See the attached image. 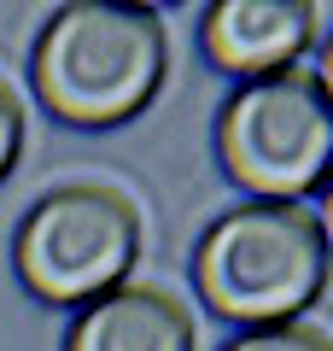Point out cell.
Listing matches in <instances>:
<instances>
[{
    "instance_id": "cell-1",
    "label": "cell",
    "mask_w": 333,
    "mask_h": 351,
    "mask_svg": "<svg viewBox=\"0 0 333 351\" xmlns=\"http://www.w3.org/2000/svg\"><path fill=\"white\" fill-rule=\"evenodd\" d=\"M36 94L71 129H117L140 117L164 88L170 36L147 6L71 0L36 41Z\"/></svg>"
},
{
    "instance_id": "cell-3",
    "label": "cell",
    "mask_w": 333,
    "mask_h": 351,
    "mask_svg": "<svg viewBox=\"0 0 333 351\" xmlns=\"http://www.w3.org/2000/svg\"><path fill=\"white\" fill-rule=\"evenodd\" d=\"M147 223L140 205L111 182H71L41 193L12 240L18 281L41 304H94L117 293L140 263Z\"/></svg>"
},
{
    "instance_id": "cell-8",
    "label": "cell",
    "mask_w": 333,
    "mask_h": 351,
    "mask_svg": "<svg viewBox=\"0 0 333 351\" xmlns=\"http://www.w3.org/2000/svg\"><path fill=\"white\" fill-rule=\"evenodd\" d=\"M18 152H24V106H18L12 88L0 82V176L18 164Z\"/></svg>"
},
{
    "instance_id": "cell-4",
    "label": "cell",
    "mask_w": 333,
    "mask_h": 351,
    "mask_svg": "<svg viewBox=\"0 0 333 351\" xmlns=\"http://www.w3.org/2000/svg\"><path fill=\"white\" fill-rule=\"evenodd\" d=\"M217 158L251 199L304 205L333 170V100L321 71H275L240 82L217 117Z\"/></svg>"
},
{
    "instance_id": "cell-5",
    "label": "cell",
    "mask_w": 333,
    "mask_h": 351,
    "mask_svg": "<svg viewBox=\"0 0 333 351\" xmlns=\"http://www.w3.org/2000/svg\"><path fill=\"white\" fill-rule=\"evenodd\" d=\"M321 29V6L310 0H217L199 18V47L234 82L293 71Z\"/></svg>"
},
{
    "instance_id": "cell-6",
    "label": "cell",
    "mask_w": 333,
    "mask_h": 351,
    "mask_svg": "<svg viewBox=\"0 0 333 351\" xmlns=\"http://www.w3.org/2000/svg\"><path fill=\"white\" fill-rule=\"evenodd\" d=\"M64 351H199V322L175 293L123 281L76 311Z\"/></svg>"
},
{
    "instance_id": "cell-7",
    "label": "cell",
    "mask_w": 333,
    "mask_h": 351,
    "mask_svg": "<svg viewBox=\"0 0 333 351\" xmlns=\"http://www.w3.org/2000/svg\"><path fill=\"white\" fill-rule=\"evenodd\" d=\"M222 351H333V339L310 322H275V328H246Z\"/></svg>"
},
{
    "instance_id": "cell-2",
    "label": "cell",
    "mask_w": 333,
    "mask_h": 351,
    "mask_svg": "<svg viewBox=\"0 0 333 351\" xmlns=\"http://www.w3.org/2000/svg\"><path fill=\"white\" fill-rule=\"evenodd\" d=\"M193 281L205 311L240 328L298 322L328 287V223L316 205L251 199L205 228Z\"/></svg>"
}]
</instances>
